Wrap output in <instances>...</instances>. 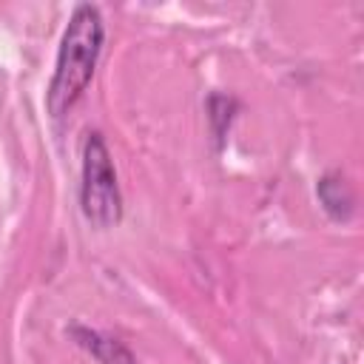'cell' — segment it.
<instances>
[{"label": "cell", "mask_w": 364, "mask_h": 364, "mask_svg": "<svg viewBox=\"0 0 364 364\" xmlns=\"http://www.w3.org/2000/svg\"><path fill=\"white\" fill-rule=\"evenodd\" d=\"M102 43H105V23H102L100 9L91 3L74 6L68 26L63 31L54 74L46 91V111L54 119L65 117L77 105V100L85 94L94 77Z\"/></svg>", "instance_id": "6da1fadb"}, {"label": "cell", "mask_w": 364, "mask_h": 364, "mask_svg": "<svg viewBox=\"0 0 364 364\" xmlns=\"http://www.w3.org/2000/svg\"><path fill=\"white\" fill-rule=\"evenodd\" d=\"M80 208L94 228H114L122 219V193H119L114 159L100 131H91L82 142Z\"/></svg>", "instance_id": "7a4b0ae2"}, {"label": "cell", "mask_w": 364, "mask_h": 364, "mask_svg": "<svg viewBox=\"0 0 364 364\" xmlns=\"http://www.w3.org/2000/svg\"><path fill=\"white\" fill-rule=\"evenodd\" d=\"M71 338H74L85 353H91L100 364H134L131 350H128L122 341H117V338H111V336H105V333H100V330L71 327Z\"/></svg>", "instance_id": "3957f363"}, {"label": "cell", "mask_w": 364, "mask_h": 364, "mask_svg": "<svg viewBox=\"0 0 364 364\" xmlns=\"http://www.w3.org/2000/svg\"><path fill=\"white\" fill-rule=\"evenodd\" d=\"M316 196L321 202V208L333 216V219H350L355 210V196L353 188L347 185V179L341 173H324L316 185Z\"/></svg>", "instance_id": "277c9868"}]
</instances>
